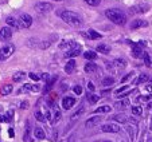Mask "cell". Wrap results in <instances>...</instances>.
Returning a JSON list of instances; mask_svg holds the SVG:
<instances>
[{
  "label": "cell",
  "instance_id": "1",
  "mask_svg": "<svg viewBox=\"0 0 152 142\" xmlns=\"http://www.w3.org/2000/svg\"><path fill=\"white\" fill-rule=\"evenodd\" d=\"M105 16L110 20L112 23L117 24V26H124L126 23V15L124 11L118 8H109L105 11Z\"/></svg>",
  "mask_w": 152,
  "mask_h": 142
},
{
  "label": "cell",
  "instance_id": "2",
  "mask_svg": "<svg viewBox=\"0 0 152 142\" xmlns=\"http://www.w3.org/2000/svg\"><path fill=\"white\" fill-rule=\"evenodd\" d=\"M61 19L72 27H81L82 26V19H81V16L73 11H62L61 12Z\"/></svg>",
  "mask_w": 152,
  "mask_h": 142
},
{
  "label": "cell",
  "instance_id": "3",
  "mask_svg": "<svg viewBox=\"0 0 152 142\" xmlns=\"http://www.w3.org/2000/svg\"><path fill=\"white\" fill-rule=\"evenodd\" d=\"M14 52H15V46L14 44H6L4 47H1V49H0V62L7 60Z\"/></svg>",
  "mask_w": 152,
  "mask_h": 142
},
{
  "label": "cell",
  "instance_id": "4",
  "mask_svg": "<svg viewBox=\"0 0 152 142\" xmlns=\"http://www.w3.org/2000/svg\"><path fill=\"white\" fill-rule=\"evenodd\" d=\"M35 11L39 12V14H49L50 11H53V4L51 3H46V1L38 3L37 6H35Z\"/></svg>",
  "mask_w": 152,
  "mask_h": 142
},
{
  "label": "cell",
  "instance_id": "5",
  "mask_svg": "<svg viewBox=\"0 0 152 142\" xmlns=\"http://www.w3.org/2000/svg\"><path fill=\"white\" fill-rule=\"evenodd\" d=\"M19 22H20V24H22L23 28H30L32 24V17L30 16L28 14H22L19 16Z\"/></svg>",
  "mask_w": 152,
  "mask_h": 142
},
{
  "label": "cell",
  "instance_id": "6",
  "mask_svg": "<svg viewBox=\"0 0 152 142\" xmlns=\"http://www.w3.org/2000/svg\"><path fill=\"white\" fill-rule=\"evenodd\" d=\"M101 130L104 133H118L120 131V126L117 123H105L101 126Z\"/></svg>",
  "mask_w": 152,
  "mask_h": 142
},
{
  "label": "cell",
  "instance_id": "7",
  "mask_svg": "<svg viewBox=\"0 0 152 142\" xmlns=\"http://www.w3.org/2000/svg\"><path fill=\"white\" fill-rule=\"evenodd\" d=\"M81 52H82V50H81V46L77 44V46H74V47H72V49L67 50L66 54H65V58H69V59H72V58L78 57Z\"/></svg>",
  "mask_w": 152,
  "mask_h": 142
},
{
  "label": "cell",
  "instance_id": "8",
  "mask_svg": "<svg viewBox=\"0 0 152 142\" xmlns=\"http://www.w3.org/2000/svg\"><path fill=\"white\" fill-rule=\"evenodd\" d=\"M12 36V30L11 27H3L0 30V40L1 42H8Z\"/></svg>",
  "mask_w": 152,
  "mask_h": 142
},
{
  "label": "cell",
  "instance_id": "9",
  "mask_svg": "<svg viewBox=\"0 0 152 142\" xmlns=\"http://www.w3.org/2000/svg\"><path fill=\"white\" fill-rule=\"evenodd\" d=\"M149 9V6L147 4H139V6H133L132 8H129V14H143V12H147Z\"/></svg>",
  "mask_w": 152,
  "mask_h": 142
},
{
  "label": "cell",
  "instance_id": "10",
  "mask_svg": "<svg viewBox=\"0 0 152 142\" xmlns=\"http://www.w3.org/2000/svg\"><path fill=\"white\" fill-rule=\"evenodd\" d=\"M6 23L8 24V27H14L15 30H22L23 27H22V24H20L19 19H16V17L14 16H8L6 19Z\"/></svg>",
  "mask_w": 152,
  "mask_h": 142
},
{
  "label": "cell",
  "instance_id": "11",
  "mask_svg": "<svg viewBox=\"0 0 152 142\" xmlns=\"http://www.w3.org/2000/svg\"><path fill=\"white\" fill-rule=\"evenodd\" d=\"M75 102H77V101H75V98H73V97H63L62 107L65 109V110H70V109L75 105Z\"/></svg>",
  "mask_w": 152,
  "mask_h": 142
},
{
  "label": "cell",
  "instance_id": "12",
  "mask_svg": "<svg viewBox=\"0 0 152 142\" xmlns=\"http://www.w3.org/2000/svg\"><path fill=\"white\" fill-rule=\"evenodd\" d=\"M61 117H62V114H61L59 107H58L57 105H54V106H53V111H51V123L59 122Z\"/></svg>",
  "mask_w": 152,
  "mask_h": 142
},
{
  "label": "cell",
  "instance_id": "13",
  "mask_svg": "<svg viewBox=\"0 0 152 142\" xmlns=\"http://www.w3.org/2000/svg\"><path fill=\"white\" fill-rule=\"evenodd\" d=\"M102 121V117L97 115V117H93V118H89V120L86 121L85 123V128L86 129H90V128H94V126H97L98 123Z\"/></svg>",
  "mask_w": 152,
  "mask_h": 142
},
{
  "label": "cell",
  "instance_id": "14",
  "mask_svg": "<svg viewBox=\"0 0 152 142\" xmlns=\"http://www.w3.org/2000/svg\"><path fill=\"white\" fill-rule=\"evenodd\" d=\"M110 118H112V121H115L116 123H121V125H125V123L129 121L128 117L124 115V114H120V113H118V114H115V115H112Z\"/></svg>",
  "mask_w": 152,
  "mask_h": 142
},
{
  "label": "cell",
  "instance_id": "15",
  "mask_svg": "<svg viewBox=\"0 0 152 142\" xmlns=\"http://www.w3.org/2000/svg\"><path fill=\"white\" fill-rule=\"evenodd\" d=\"M147 26H148V22H145V20H143V19H136L131 23V28H133V30L143 28V27H147Z\"/></svg>",
  "mask_w": 152,
  "mask_h": 142
},
{
  "label": "cell",
  "instance_id": "16",
  "mask_svg": "<svg viewBox=\"0 0 152 142\" xmlns=\"http://www.w3.org/2000/svg\"><path fill=\"white\" fill-rule=\"evenodd\" d=\"M97 70H98L97 64H96V63H93V62H89V63H86V64H85V71L88 72V74H96V72H97Z\"/></svg>",
  "mask_w": 152,
  "mask_h": 142
},
{
  "label": "cell",
  "instance_id": "17",
  "mask_svg": "<svg viewBox=\"0 0 152 142\" xmlns=\"http://www.w3.org/2000/svg\"><path fill=\"white\" fill-rule=\"evenodd\" d=\"M39 90H40L39 85H30V83H27V85H24L19 91H34V93H38Z\"/></svg>",
  "mask_w": 152,
  "mask_h": 142
},
{
  "label": "cell",
  "instance_id": "18",
  "mask_svg": "<svg viewBox=\"0 0 152 142\" xmlns=\"http://www.w3.org/2000/svg\"><path fill=\"white\" fill-rule=\"evenodd\" d=\"M74 46H77V42H74V40H63V42H61L59 49L69 50V49H72V47H74Z\"/></svg>",
  "mask_w": 152,
  "mask_h": 142
},
{
  "label": "cell",
  "instance_id": "19",
  "mask_svg": "<svg viewBox=\"0 0 152 142\" xmlns=\"http://www.w3.org/2000/svg\"><path fill=\"white\" fill-rule=\"evenodd\" d=\"M74 68H75V60L74 59H70L69 62L65 64V72H66V74H73Z\"/></svg>",
  "mask_w": 152,
  "mask_h": 142
},
{
  "label": "cell",
  "instance_id": "20",
  "mask_svg": "<svg viewBox=\"0 0 152 142\" xmlns=\"http://www.w3.org/2000/svg\"><path fill=\"white\" fill-rule=\"evenodd\" d=\"M24 78H26V72L24 71H16L14 75H12V80L14 82H22V80H24Z\"/></svg>",
  "mask_w": 152,
  "mask_h": 142
},
{
  "label": "cell",
  "instance_id": "21",
  "mask_svg": "<svg viewBox=\"0 0 152 142\" xmlns=\"http://www.w3.org/2000/svg\"><path fill=\"white\" fill-rule=\"evenodd\" d=\"M143 47H141V43L140 44H136L133 46V49H132V55L135 58H141V55H143Z\"/></svg>",
  "mask_w": 152,
  "mask_h": 142
},
{
  "label": "cell",
  "instance_id": "22",
  "mask_svg": "<svg viewBox=\"0 0 152 142\" xmlns=\"http://www.w3.org/2000/svg\"><path fill=\"white\" fill-rule=\"evenodd\" d=\"M126 131H128L131 141H133L136 137V131H137V125H132V126H126Z\"/></svg>",
  "mask_w": 152,
  "mask_h": 142
},
{
  "label": "cell",
  "instance_id": "23",
  "mask_svg": "<svg viewBox=\"0 0 152 142\" xmlns=\"http://www.w3.org/2000/svg\"><path fill=\"white\" fill-rule=\"evenodd\" d=\"M34 137L37 139H45L46 134H45V130L42 128H35L34 129Z\"/></svg>",
  "mask_w": 152,
  "mask_h": 142
},
{
  "label": "cell",
  "instance_id": "24",
  "mask_svg": "<svg viewBox=\"0 0 152 142\" xmlns=\"http://www.w3.org/2000/svg\"><path fill=\"white\" fill-rule=\"evenodd\" d=\"M30 135H31V122H30V121H27V122H26V130H24L23 139L26 142H28L30 141Z\"/></svg>",
  "mask_w": 152,
  "mask_h": 142
},
{
  "label": "cell",
  "instance_id": "25",
  "mask_svg": "<svg viewBox=\"0 0 152 142\" xmlns=\"http://www.w3.org/2000/svg\"><path fill=\"white\" fill-rule=\"evenodd\" d=\"M115 107L117 110H125L126 107H129V101H120V102H116L115 103Z\"/></svg>",
  "mask_w": 152,
  "mask_h": 142
},
{
  "label": "cell",
  "instance_id": "26",
  "mask_svg": "<svg viewBox=\"0 0 152 142\" xmlns=\"http://www.w3.org/2000/svg\"><path fill=\"white\" fill-rule=\"evenodd\" d=\"M86 36L89 38V39H92V40H97V39H101V35L98 34L97 31H94V30H89L88 31V34H85Z\"/></svg>",
  "mask_w": 152,
  "mask_h": 142
},
{
  "label": "cell",
  "instance_id": "27",
  "mask_svg": "<svg viewBox=\"0 0 152 142\" xmlns=\"http://www.w3.org/2000/svg\"><path fill=\"white\" fill-rule=\"evenodd\" d=\"M12 90H14V88H12V85H4L3 87H1V90H0V94L6 97V95H10V94L12 93Z\"/></svg>",
  "mask_w": 152,
  "mask_h": 142
},
{
  "label": "cell",
  "instance_id": "28",
  "mask_svg": "<svg viewBox=\"0 0 152 142\" xmlns=\"http://www.w3.org/2000/svg\"><path fill=\"white\" fill-rule=\"evenodd\" d=\"M96 49H97L98 52H101V54H105V55L110 52V47H109V46H106V44H98Z\"/></svg>",
  "mask_w": 152,
  "mask_h": 142
},
{
  "label": "cell",
  "instance_id": "29",
  "mask_svg": "<svg viewBox=\"0 0 152 142\" xmlns=\"http://www.w3.org/2000/svg\"><path fill=\"white\" fill-rule=\"evenodd\" d=\"M112 111V107L110 106H100L98 109H96L94 113H100V114H106V113H110Z\"/></svg>",
  "mask_w": 152,
  "mask_h": 142
},
{
  "label": "cell",
  "instance_id": "30",
  "mask_svg": "<svg viewBox=\"0 0 152 142\" xmlns=\"http://www.w3.org/2000/svg\"><path fill=\"white\" fill-rule=\"evenodd\" d=\"M83 57H85V59L89 60V62H93V60L97 59V54H96L94 51H86L85 54H83Z\"/></svg>",
  "mask_w": 152,
  "mask_h": 142
},
{
  "label": "cell",
  "instance_id": "31",
  "mask_svg": "<svg viewBox=\"0 0 152 142\" xmlns=\"http://www.w3.org/2000/svg\"><path fill=\"white\" fill-rule=\"evenodd\" d=\"M57 75H55V77H53L51 79H49L47 80V85H46V87H45V93H49L50 90H51L53 88V86H54V83H55V80H57Z\"/></svg>",
  "mask_w": 152,
  "mask_h": 142
},
{
  "label": "cell",
  "instance_id": "32",
  "mask_svg": "<svg viewBox=\"0 0 152 142\" xmlns=\"http://www.w3.org/2000/svg\"><path fill=\"white\" fill-rule=\"evenodd\" d=\"M83 113H85V107H82V106H81V107L78 109V110L75 111V113H74V114H73V115H72V118H70V120H72V121H75V120H78V118H80V117L82 115Z\"/></svg>",
  "mask_w": 152,
  "mask_h": 142
},
{
  "label": "cell",
  "instance_id": "33",
  "mask_svg": "<svg viewBox=\"0 0 152 142\" xmlns=\"http://www.w3.org/2000/svg\"><path fill=\"white\" fill-rule=\"evenodd\" d=\"M148 79H149V77L147 74H141V75H139V78L135 80V85L137 86V85H140V83H145Z\"/></svg>",
  "mask_w": 152,
  "mask_h": 142
},
{
  "label": "cell",
  "instance_id": "34",
  "mask_svg": "<svg viewBox=\"0 0 152 142\" xmlns=\"http://www.w3.org/2000/svg\"><path fill=\"white\" fill-rule=\"evenodd\" d=\"M88 101H89L92 105H94V103L98 102V95H96V94H93V93L88 94Z\"/></svg>",
  "mask_w": 152,
  "mask_h": 142
},
{
  "label": "cell",
  "instance_id": "35",
  "mask_svg": "<svg viewBox=\"0 0 152 142\" xmlns=\"http://www.w3.org/2000/svg\"><path fill=\"white\" fill-rule=\"evenodd\" d=\"M115 82H116L115 78H112V77H106V78H104L102 85H104V86H112Z\"/></svg>",
  "mask_w": 152,
  "mask_h": 142
},
{
  "label": "cell",
  "instance_id": "36",
  "mask_svg": "<svg viewBox=\"0 0 152 142\" xmlns=\"http://www.w3.org/2000/svg\"><path fill=\"white\" fill-rule=\"evenodd\" d=\"M141 113H143V107H141V106H133L132 107V114L133 115L139 117V115H141Z\"/></svg>",
  "mask_w": 152,
  "mask_h": 142
},
{
  "label": "cell",
  "instance_id": "37",
  "mask_svg": "<svg viewBox=\"0 0 152 142\" xmlns=\"http://www.w3.org/2000/svg\"><path fill=\"white\" fill-rule=\"evenodd\" d=\"M34 115H35V118H37V120L39 121V122H45V120H46V118H45V115H43L42 111H35Z\"/></svg>",
  "mask_w": 152,
  "mask_h": 142
},
{
  "label": "cell",
  "instance_id": "38",
  "mask_svg": "<svg viewBox=\"0 0 152 142\" xmlns=\"http://www.w3.org/2000/svg\"><path fill=\"white\" fill-rule=\"evenodd\" d=\"M143 58H144V63H145V66H151L152 64V59H151V57H149L147 52H143Z\"/></svg>",
  "mask_w": 152,
  "mask_h": 142
},
{
  "label": "cell",
  "instance_id": "39",
  "mask_svg": "<svg viewBox=\"0 0 152 142\" xmlns=\"http://www.w3.org/2000/svg\"><path fill=\"white\" fill-rule=\"evenodd\" d=\"M6 121L8 123H11L12 122V120H14V110H10V111H7V114H6Z\"/></svg>",
  "mask_w": 152,
  "mask_h": 142
},
{
  "label": "cell",
  "instance_id": "40",
  "mask_svg": "<svg viewBox=\"0 0 152 142\" xmlns=\"http://www.w3.org/2000/svg\"><path fill=\"white\" fill-rule=\"evenodd\" d=\"M85 3H88L89 6H92V7H96V6H98V4L101 3V0H83Z\"/></svg>",
  "mask_w": 152,
  "mask_h": 142
},
{
  "label": "cell",
  "instance_id": "41",
  "mask_svg": "<svg viewBox=\"0 0 152 142\" xmlns=\"http://www.w3.org/2000/svg\"><path fill=\"white\" fill-rule=\"evenodd\" d=\"M73 93L77 94V95H81V94H82V87H81L80 85H75L74 87H73Z\"/></svg>",
  "mask_w": 152,
  "mask_h": 142
},
{
  "label": "cell",
  "instance_id": "42",
  "mask_svg": "<svg viewBox=\"0 0 152 142\" xmlns=\"http://www.w3.org/2000/svg\"><path fill=\"white\" fill-rule=\"evenodd\" d=\"M151 99V97L149 95H140V97H137V99H136V102H145V101H149Z\"/></svg>",
  "mask_w": 152,
  "mask_h": 142
},
{
  "label": "cell",
  "instance_id": "43",
  "mask_svg": "<svg viewBox=\"0 0 152 142\" xmlns=\"http://www.w3.org/2000/svg\"><path fill=\"white\" fill-rule=\"evenodd\" d=\"M28 77H30V79H31V80H35V82L40 79V77H39V75L34 74V72H30V74H28Z\"/></svg>",
  "mask_w": 152,
  "mask_h": 142
},
{
  "label": "cell",
  "instance_id": "44",
  "mask_svg": "<svg viewBox=\"0 0 152 142\" xmlns=\"http://www.w3.org/2000/svg\"><path fill=\"white\" fill-rule=\"evenodd\" d=\"M43 115H45V118H46V120H49V121H51V111L50 110H45V113H43Z\"/></svg>",
  "mask_w": 152,
  "mask_h": 142
},
{
  "label": "cell",
  "instance_id": "45",
  "mask_svg": "<svg viewBox=\"0 0 152 142\" xmlns=\"http://www.w3.org/2000/svg\"><path fill=\"white\" fill-rule=\"evenodd\" d=\"M132 75H133V72H129V74H126L125 77H124L123 79H121V82H123V83H125L128 79H131V78H132Z\"/></svg>",
  "mask_w": 152,
  "mask_h": 142
},
{
  "label": "cell",
  "instance_id": "46",
  "mask_svg": "<svg viewBox=\"0 0 152 142\" xmlns=\"http://www.w3.org/2000/svg\"><path fill=\"white\" fill-rule=\"evenodd\" d=\"M28 102L27 101H23V102H20V105H19V107L20 109H28Z\"/></svg>",
  "mask_w": 152,
  "mask_h": 142
},
{
  "label": "cell",
  "instance_id": "47",
  "mask_svg": "<svg viewBox=\"0 0 152 142\" xmlns=\"http://www.w3.org/2000/svg\"><path fill=\"white\" fill-rule=\"evenodd\" d=\"M40 79H43V80H45V82H47V80L50 79L49 74H42V75H40Z\"/></svg>",
  "mask_w": 152,
  "mask_h": 142
},
{
  "label": "cell",
  "instance_id": "48",
  "mask_svg": "<svg viewBox=\"0 0 152 142\" xmlns=\"http://www.w3.org/2000/svg\"><path fill=\"white\" fill-rule=\"evenodd\" d=\"M88 87H89L90 93H93V91H94V85H93L92 82H88Z\"/></svg>",
  "mask_w": 152,
  "mask_h": 142
},
{
  "label": "cell",
  "instance_id": "49",
  "mask_svg": "<svg viewBox=\"0 0 152 142\" xmlns=\"http://www.w3.org/2000/svg\"><path fill=\"white\" fill-rule=\"evenodd\" d=\"M8 135L11 137V138H14V137H15V131H14V129H8Z\"/></svg>",
  "mask_w": 152,
  "mask_h": 142
},
{
  "label": "cell",
  "instance_id": "50",
  "mask_svg": "<svg viewBox=\"0 0 152 142\" xmlns=\"http://www.w3.org/2000/svg\"><path fill=\"white\" fill-rule=\"evenodd\" d=\"M149 130L152 131V120H151V125H149Z\"/></svg>",
  "mask_w": 152,
  "mask_h": 142
},
{
  "label": "cell",
  "instance_id": "51",
  "mask_svg": "<svg viewBox=\"0 0 152 142\" xmlns=\"http://www.w3.org/2000/svg\"><path fill=\"white\" fill-rule=\"evenodd\" d=\"M151 106H152V101H151V102L148 103V107H151Z\"/></svg>",
  "mask_w": 152,
  "mask_h": 142
},
{
  "label": "cell",
  "instance_id": "52",
  "mask_svg": "<svg viewBox=\"0 0 152 142\" xmlns=\"http://www.w3.org/2000/svg\"><path fill=\"white\" fill-rule=\"evenodd\" d=\"M139 142H143V138H141V139H140V141H139Z\"/></svg>",
  "mask_w": 152,
  "mask_h": 142
},
{
  "label": "cell",
  "instance_id": "53",
  "mask_svg": "<svg viewBox=\"0 0 152 142\" xmlns=\"http://www.w3.org/2000/svg\"><path fill=\"white\" fill-rule=\"evenodd\" d=\"M148 142H152V139H149V141H148Z\"/></svg>",
  "mask_w": 152,
  "mask_h": 142
},
{
  "label": "cell",
  "instance_id": "54",
  "mask_svg": "<svg viewBox=\"0 0 152 142\" xmlns=\"http://www.w3.org/2000/svg\"><path fill=\"white\" fill-rule=\"evenodd\" d=\"M55 1H61V0H55Z\"/></svg>",
  "mask_w": 152,
  "mask_h": 142
},
{
  "label": "cell",
  "instance_id": "55",
  "mask_svg": "<svg viewBox=\"0 0 152 142\" xmlns=\"http://www.w3.org/2000/svg\"><path fill=\"white\" fill-rule=\"evenodd\" d=\"M61 142H63V141H61Z\"/></svg>",
  "mask_w": 152,
  "mask_h": 142
}]
</instances>
